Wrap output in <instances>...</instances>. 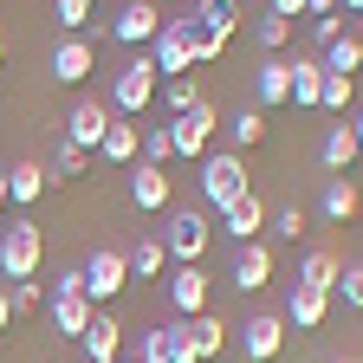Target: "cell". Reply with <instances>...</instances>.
Masks as SVG:
<instances>
[{"label":"cell","instance_id":"obj_33","mask_svg":"<svg viewBox=\"0 0 363 363\" xmlns=\"http://www.w3.org/2000/svg\"><path fill=\"white\" fill-rule=\"evenodd\" d=\"M253 39L266 45V59H279V52H286V39H292V20H279V13H266V7H259V20H253Z\"/></svg>","mask_w":363,"mask_h":363},{"label":"cell","instance_id":"obj_12","mask_svg":"<svg viewBox=\"0 0 363 363\" xmlns=\"http://www.w3.org/2000/svg\"><path fill=\"white\" fill-rule=\"evenodd\" d=\"M78 344H84V363H117V357H123V318L98 305V318L84 325V337H78Z\"/></svg>","mask_w":363,"mask_h":363},{"label":"cell","instance_id":"obj_15","mask_svg":"<svg viewBox=\"0 0 363 363\" xmlns=\"http://www.w3.org/2000/svg\"><path fill=\"white\" fill-rule=\"evenodd\" d=\"M150 59H156V72L162 78H189V39H182V20H162V33H156V45H150Z\"/></svg>","mask_w":363,"mask_h":363},{"label":"cell","instance_id":"obj_40","mask_svg":"<svg viewBox=\"0 0 363 363\" xmlns=\"http://www.w3.org/2000/svg\"><path fill=\"white\" fill-rule=\"evenodd\" d=\"M344 33H350V26H344V13H318V20H311V45H318V52H325L331 39H344Z\"/></svg>","mask_w":363,"mask_h":363},{"label":"cell","instance_id":"obj_23","mask_svg":"<svg viewBox=\"0 0 363 363\" xmlns=\"http://www.w3.org/2000/svg\"><path fill=\"white\" fill-rule=\"evenodd\" d=\"M337 272H344V259H337L331 247H311V253L298 259V286H311V292H331V286H337Z\"/></svg>","mask_w":363,"mask_h":363},{"label":"cell","instance_id":"obj_20","mask_svg":"<svg viewBox=\"0 0 363 363\" xmlns=\"http://www.w3.org/2000/svg\"><path fill=\"white\" fill-rule=\"evenodd\" d=\"M182 331H189L195 363H208V357H220V350H227V325H220L214 311H201V318H182Z\"/></svg>","mask_w":363,"mask_h":363},{"label":"cell","instance_id":"obj_50","mask_svg":"<svg viewBox=\"0 0 363 363\" xmlns=\"http://www.w3.org/2000/svg\"><path fill=\"white\" fill-rule=\"evenodd\" d=\"M117 363H143V357H117Z\"/></svg>","mask_w":363,"mask_h":363},{"label":"cell","instance_id":"obj_28","mask_svg":"<svg viewBox=\"0 0 363 363\" xmlns=\"http://www.w3.org/2000/svg\"><path fill=\"white\" fill-rule=\"evenodd\" d=\"M136 136H143V123H136V117H117V123L104 130L98 156H104V162H136Z\"/></svg>","mask_w":363,"mask_h":363},{"label":"cell","instance_id":"obj_5","mask_svg":"<svg viewBox=\"0 0 363 363\" xmlns=\"http://www.w3.org/2000/svg\"><path fill=\"white\" fill-rule=\"evenodd\" d=\"M78 272H84V298H91V305H111V298L130 286V266H123L117 247H91Z\"/></svg>","mask_w":363,"mask_h":363},{"label":"cell","instance_id":"obj_9","mask_svg":"<svg viewBox=\"0 0 363 363\" xmlns=\"http://www.w3.org/2000/svg\"><path fill=\"white\" fill-rule=\"evenodd\" d=\"M104 33L123 39V45H156V33H162V7H156V0H130V7H123Z\"/></svg>","mask_w":363,"mask_h":363},{"label":"cell","instance_id":"obj_45","mask_svg":"<svg viewBox=\"0 0 363 363\" xmlns=\"http://www.w3.org/2000/svg\"><path fill=\"white\" fill-rule=\"evenodd\" d=\"M350 136H357V150H363V104H357V117H350Z\"/></svg>","mask_w":363,"mask_h":363},{"label":"cell","instance_id":"obj_48","mask_svg":"<svg viewBox=\"0 0 363 363\" xmlns=\"http://www.w3.org/2000/svg\"><path fill=\"white\" fill-rule=\"evenodd\" d=\"M0 208H7V175H0Z\"/></svg>","mask_w":363,"mask_h":363},{"label":"cell","instance_id":"obj_41","mask_svg":"<svg viewBox=\"0 0 363 363\" xmlns=\"http://www.w3.org/2000/svg\"><path fill=\"white\" fill-rule=\"evenodd\" d=\"M7 305H13V311H33V305H45V286H39V279H20V286L7 292Z\"/></svg>","mask_w":363,"mask_h":363},{"label":"cell","instance_id":"obj_31","mask_svg":"<svg viewBox=\"0 0 363 363\" xmlns=\"http://www.w3.org/2000/svg\"><path fill=\"white\" fill-rule=\"evenodd\" d=\"M201 26H214V33H227V39H234V26H240V0H195V7H189Z\"/></svg>","mask_w":363,"mask_h":363},{"label":"cell","instance_id":"obj_10","mask_svg":"<svg viewBox=\"0 0 363 363\" xmlns=\"http://www.w3.org/2000/svg\"><path fill=\"white\" fill-rule=\"evenodd\" d=\"M136 357H143V363H195L189 331H182V318H175V325H150L143 337H136Z\"/></svg>","mask_w":363,"mask_h":363},{"label":"cell","instance_id":"obj_39","mask_svg":"<svg viewBox=\"0 0 363 363\" xmlns=\"http://www.w3.org/2000/svg\"><path fill=\"white\" fill-rule=\"evenodd\" d=\"M331 292H337V298H344L350 311H363V266H344V272H337V286H331Z\"/></svg>","mask_w":363,"mask_h":363},{"label":"cell","instance_id":"obj_16","mask_svg":"<svg viewBox=\"0 0 363 363\" xmlns=\"http://www.w3.org/2000/svg\"><path fill=\"white\" fill-rule=\"evenodd\" d=\"M253 98H259V111L292 104V59H266V65L253 72Z\"/></svg>","mask_w":363,"mask_h":363},{"label":"cell","instance_id":"obj_42","mask_svg":"<svg viewBox=\"0 0 363 363\" xmlns=\"http://www.w3.org/2000/svg\"><path fill=\"white\" fill-rule=\"evenodd\" d=\"M65 292H84V272H78V266H65L59 279H52V298H65Z\"/></svg>","mask_w":363,"mask_h":363},{"label":"cell","instance_id":"obj_32","mask_svg":"<svg viewBox=\"0 0 363 363\" xmlns=\"http://www.w3.org/2000/svg\"><path fill=\"white\" fill-rule=\"evenodd\" d=\"M156 104H162L169 117H182V111H195V104H201V84H195V78H162Z\"/></svg>","mask_w":363,"mask_h":363},{"label":"cell","instance_id":"obj_3","mask_svg":"<svg viewBox=\"0 0 363 363\" xmlns=\"http://www.w3.org/2000/svg\"><path fill=\"white\" fill-rule=\"evenodd\" d=\"M39 259H45V234L33 220H13V227H0V272L20 286V279H39Z\"/></svg>","mask_w":363,"mask_h":363},{"label":"cell","instance_id":"obj_17","mask_svg":"<svg viewBox=\"0 0 363 363\" xmlns=\"http://www.w3.org/2000/svg\"><path fill=\"white\" fill-rule=\"evenodd\" d=\"M130 208H136V214H162V208H169V175L150 169V162H136V169H130Z\"/></svg>","mask_w":363,"mask_h":363},{"label":"cell","instance_id":"obj_43","mask_svg":"<svg viewBox=\"0 0 363 363\" xmlns=\"http://www.w3.org/2000/svg\"><path fill=\"white\" fill-rule=\"evenodd\" d=\"M266 13H279V20H305V0H266Z\"/></svg>","mask_w":363,"mask_h":363},{"label":"cell","instance_id":"obj_11","mask_svg":"<svg viewBox=\"0 0 363 363\" xmlns=\"http://www.w3.org/2000/svg\"><path fill=\"white\" fill-rule=\"evenodd\" d=\"M234 292L240 298H253V292H266V279H272V247L266 240H247V247H234Z\"/></svg>","mask_w":363,"mask_h":363},{"label":"cell","instance_id":"obj_13","mask_svg":"<svg viewBox=\"0 0 363 363\" xmlns=\"http://www.w3.org/2000/svg\"><path fill=\"white\" fill-rule=\"evenodd\" d=\"M91 72H98V52H91V39H84V33H65V39L52 45V78H59V84H84Z\"/></svg>","mask_w":363,"mask_h":363},{"label":"cell","instance_id":"obj_22","mask_svg":"<svg viewBox=\"0 0 363 363\" xmlns=\"http://www.w3.org/2000/svg\"><path fill=\"white\" fill-rule=\"evenodd\" d=\"M91 318H98V305H91L84 292H65V298H52V325H59V337H72V344H78Z\"/></svg>","mask_w":363,"mask_h":363},{"label":"cell","instance_id":"obj_21","mask_svg":"<svg viewBox=\"0 0 363 363\" xmlns=\"http://www.w3.org/2000/svg\"><path fill=\"white\" fill-rule=\"evenodd\" d=\"M357 208H363V195H357V182L331 175V182H325V195H318V214L344 227V220H357Z\"/></svg>","mask_w":363,"mask_h":363},{"label":"cell","instance_id":"obj_7","mask_svg":"<svg viewBox=\"0 0 363 363\" xmlns=\"http://www.w3.org/2000/svg\"><path fill=\"white\" fill-rule=\"evenodd\" d=\"M111 123H117V111H111L104 98H91V91H84V98L65 111V143H78V150L91 156V150L104 143V130H111Z\"/></svg>","mask_w":363,"mask_h":363},{"label":"cell","instance_id":"obj_19","mask_svg":"<svg viewBox=\"0 0 363 363\" xmlns=\"http://www.w3.org/2000/svg\"><path fill=\"white\" fill-rule=\"evenodd\" d=\"M220 220H227V234H234V247H247V240H259V234H266V201H259V195H240Z\"/></svg>","mask_w":363,"mask_h":363},{"label":"cell","instance_id":"obj_14","mask_svg":"<svg viewBox=\"0 0 363 363\" xmlns=\"http://www.w3.org/2000/svg\"><path fill=\"white\" fill-rule=\"evenodd\" d=\"M169 305H175L182 318H201V311H208V272H201V266H175V272H169Z\"/></svg>","mask_w":363,"mask_h":363},{"label":"cell","instance_id":"obj_35","mask_svg":"<svg viewBox=\"0 0 363 363\" xmlns=\"http://www.w3.org/2000/svg\"><path fill=\"white\" fill-rule=\"evenodd\" d=\"M52 13L65 33H91V20H98V0H52Z\"/></svg>","mask_w":363,"mask_h":363},{"label":"cell","instance_id":"obj_18","mask_svg":"<svg viewBox=\"0 0 363 363\" xmlns=\"http://www.w3.org/2000/svg\"><path fill=\"white\" fill-rule=\"evenodd\" d=\"M325 311H331V292H311V286H292V298H286V325L292 331H318L325 325Z\"/></svg>","mask_w":363,"mask_h":363},{"label":"cell","instance_id":"obj_1","mask_svg":"<svg viewBox=\"0 0 363 363\" xmlns=\"http://www.w3.org/2000/svg\"><path fill=\"white\" fill-rule=\"evenodd\" d=\"M201 195H208V208H220V214L234 208L240 195H253L240 150H208V156H201Z\"/></svg>","mask_w":363,"mask_h":363},{"label":"cell","instance_id":"obj_37","mask_svg":"<svg viewBox=\"0 0 363 363\" xmlns=\"http://www.w3.org/2000/svg\"><path fill=\"white\" fill-rule=\"evenodd\" d=\"M45 175H52V182L84 175V150H78V143H59V150H52V169H45Z\"/></svg>","mask_w":363,"mask_h":363},{"label":"cell","instance_id":"obj_29","mask_svg":"<svg viewBox=\"0 0 363 363\" xmlns=\"http://www.w3.org/2000/svg\"><path fill=\"white\" fill-rule=\"evenodd\" d=\"M357 65H363V33H344V39H331V45H325V72L357 78Z\"/></svg>","mask_w":363,"mask_h":363},{"label":"cell","instance_id":"obj_38","mask_svg":"<svg viewBox=\"0 0 363 363\" xmlns=\"http://www.w3.org/2000/svg\"><path fill=\"white\" fill-rule=\"evenodd\" d=\"M305 227H311V214L292 201V208H279V214H272V234H279V240H298L305 234Z\"/></svg>","mask_w":363,"mask_h":363},{"label":"cell","instance_id":"obj_49","mask_svg":"<svg viewBox=\"0 0 363 363\" xmlns=\"http://www.w3.org/2000/svg\"><path fill=\"white\" fill-rule=\"evenodd\" d=\"M0 65H7V39H0Z\"/></svg>","mask_w":363,"mask_h":363},{"label":"cell","instance_id":"obj_46","mask_svg":"<svg viewBox=\"0 0 363 363\" xmlns=\"http://www.w3.org/2000/svg\"><path fill=\"white\" fill-rule=\"evenodd\" d=\"M7 318H13V305H7V292H0V331H7Z\"/></svg>","mask_w":363,"mask_h":363},{"label":"cell","instance_id":"obj_6","mask_svg":"<svg viewBox=\"0 0 363 363\" xmlns=\"http://www.w3.org/2000/svg\"><path fill=\"white\" fill-rule=\"evenodd\" d=\"M214 130H220V117H214V104L201 98L195 111L169 117V150H175V156H189V162H201V156H208V143H214Z\"/></svg>","mask_w":363,"mask_h":363},{"label":"cell","instance_id":"obj_47","mask_svg":"<svg viewBox=\"0 0 363 363\" xmlns=\"http://www.w3.org/2000/svg\"><path fill=\"white\" fill-rule=\"evenodd\" d=\"M337 13H363V0H337Z\"/></svg>","mask_w":363,"mask_h":363},{"label":"cell","instance_id":"obj_34","mask_svg":"<svg viewBox=\"0 0 363 363\" xmlns=\"http://www.w3.org/2000/svg\"><path fill=\"white\" fill-rule=\"evenodd\" d=\"M259 136H266V111H234L227 117V143L234 150H253Z\"/></svg>","mask_w":363,"mask_h":363},{"label":"cell","instance_id":"obj_51","mask_svg":"<svg viewBox=\"0 0 363 363\" xmlns=\"http://www.w3.org/2000/svg\"><path fill=\"white\" fill-rule=\"evenodd\" d=\"M337 363H363V357H337Z\"/></svg>","mask_w":363,"mask_h":363},{"label":"cell","instance_id":"obj_2","mask_svg":"<svg viewBox=\"0 0 363 363\" xmlns=\"http://www.w3.org/2000/svg\"><path fill=\"white\" fill-rule=\"evenodd\" d=\"M156 91H162L156 59H130V65L111 78V111H117V117H143V111H156Z\"/></svg>","mask_w":363,"mask_h":363},{"label":"cell","instance_id":"obj_30","mask_svg":"<svg viewBox=\"0 0 363 363\" xmlns=\"http://www.w3.org/2000/svg\"><path fill=\"white\" fill-rule=\"evenodd\" d=\"M123 266H130V279H156V272L169 266V253H162L156 234H143V240H136V253H123Z\"/></svg>","mask_w":363,"mask_h":363},{"label":"cell","instance_id":"obj_4","mask_svg":"<svg viewBox=\"0 0 363 363\" xmlns=\"http://www.w3.org/2000/svg\"><path fill=\"white\" fill-rule=\"evenodd\" d=\"M208 214H195V208H182V214H169V227H162V253L175 259V266H201V253H208Z\"/></svg>","mask_w":363,"mask_h":363},{"label":"cell","instance_id":"obj_27","mask_svg":"<svg viewBox=\"0 0 363 363\" xmlns=\"http://www.w3.org/2000/svg\"><path fill=\"white\" fill-rule=\"evenodd\" d=\"M45 189H52V175H45L39 162H13V169H7V201H26V208H33Z\"/></svg>","mask_w":363,"mask_h":363},{"label":"cell","instance_id":"obj_44","mask_svg":"<svg viewBox=\"0 0 363 363\" xmlns=\"http://www.w3.org/2000/svg\"><path fill=\"white\" fill-rule=\"evenodd\" d=\"M318 13H337V0H305V20H318Z\"/></svg>","mask_w":363,"mask_h":363},{"label":"cell","instance_id":"obj_24","mask_svg":"<svg viewBox=\"0 0 363 363\" xmlns=\"http://www.w3.org/2000/svg\"><path fill=\"white\" fill-rule=\"evenodd\" d=\"M318 98H325V59H292V104L318 111Z\"/></svg>","mask_w":363,"mask_h":363},{"label":"cell","instance_id":"obj_36","mask_svg":"<svg viewBox=\"0 0 363 363\" xmlns=\"http://www.w3.org/2000/svg\"><path fill=\"white\" fill-rule=\"evenodd\" d=\"M350 98H357V78L325 72V98H318V111H350Z\"/></svg>","mask_w":363,"mask_h":363},{"label":"cell","instance_id":"obj_26","mask_svg":"<svg viewBox=\"0 0 363 363\" xmlns=\"http://www.w3.org/2000/svg\"><path fill=\"white\" fill-rule=\"evenodd\" d=\"M357 156H363V150H357V136H350V123H331V130H325V143H318V162H325L331 175H344V169H350Z\"/></svg>","mask_w":363,"mask_h":363},{"label":"cell","instance_id":"obj_25","mask_svg":"<svg viewBox=\"0 0 363 363\" xmlns=\"http://www.w3.org/2000/svg\"><path fill=\"white\" fill-rule=\"evenodd\" d=\"M175 20H182V39H189V59H195V65H208V59H220V52H227V33L201 26L195 13H175Z\"/></svg>","mask_w":363,"mask_h":363},{"label":"cell","instance_id":"obj_8","mask_svg":"<svg viewBox=\"0 0 363 363\" xmlns=\"http://www.w3.org/2000/svg\"><path fill=\"white\" fill-rule=\"evenodd\" d=\"M279 350H286V318H279V311L240 318V357H247V363H272Z\"/></svg>","mask_w":363,"mask_h":363}]
</instances>
